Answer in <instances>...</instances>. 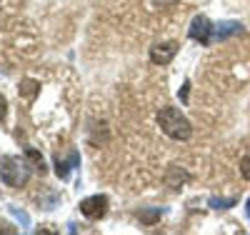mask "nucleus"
<instances>
[{"label":"nucleus","mask_w":250,"mask_h":235,"mask_svg":"<svg viewBox=\"0 0 250 235\" xmlns=\"http://www.w3.org/2000/svg\"><path fill=\"white\" fill-rule=\"evenodd\" d=\"M158 125H160V130L168 135V138H173V140H188L193 135V125H190V120H188L178 108H160V113H158Z\"/></svg>","instance_id":"nucleus-1"},{"label":"nucleus","mask_w":250,"mask_h":235,"mask_svg":"<svg viewBox=\"0 0 250 235\" xmlns=\"http://www.w3.org/2000/svg\"><path fill=\"white\" fill-rule=\"evenodd\" d=\"M30 165L25 158L18 155H3L0 158V180L8 188H23L30 180Z\"/></svg>","instance_id":"nucleus-2"},{"label":"nucleus","mask_w":250,"mask_h":235,"mask_svg":"<svg viewBox=\"0 0 250 235\" xmlns=\"http://www.w3.org/2000/svg\"><path fill=\"white\" fill-rule=\"evenodd\" d=\"M188 35H190L195 43H200V45H210V43L215 40V25L208 20L205 15H195L193 23H190V30H188Z\"/></svg>","instance_id":"nucleus-3"},{"label":"nucleus","mask_w":250,"mask_h":235,"mask_svg":"<svg viewBox=\"0 0 250 235\" xmlns=\"http://www.w3.org/2000/svg\"><path fill=\"white\" fill-rule=\"evenodd\" d=\"M80 213H83L88 220L105 218V213H108V198H105V195H90V198H85V200H80Z\"/></svg>","instance_id":"nucleus-4"},{"label":"nucleus","mask_w":250,"mask_h":235,"mask_svg":"<svg viewBox=\"0 0 250 235\" xmlns=\"http://www.w3.org/2000/svg\"><path fill=\"white\" fill-rule=\"evenodd\" d=\"M178 53V43H158L150 48V63L155 65H168Z\"/></svg>","instance_id":"nucleus-5"},{"label":"nucleus","mask_w":250,"mask_h":235,"mask_svg":"<svg viewBox=\"0 0 250 235\" xmlns=\"http://www.w3.org/2000/svg\"><path fill=\"white\" fill-rule=\"evenodd\" d=\"M165 185L168 188H173V190H178V188H183L188 180H190V175H188V170L185 168H180V165H170L168 170H165Z\"/></svg>","instance_id":"nucleus-6"},{"label":"nucleus","mask_w":250,"mask_h":235,"mask_svg":"<svg viewBox=\"0 0 250 235\" xmlns=\"http://www.w3.org/2000/svg\"><path fill=\"white\" fill-rule=\"evenodd\" d=\"M243 33V25L235 23V20H225V23H218L215 25V40H225V38H230V35H240Z\"/></svg>","instance_id":"nucleus-7"},{"label":"nucleus","mask_w":250,"mask_h":235,"mask_svg":"<svg viewBox=\"0 0 250 235\" xmlns=\"http://www.w3.org/2000/svg\"><path fill=\"white\" fill-rule=\"evenodd\" d=\"M25 160H28V165L35 170V173H40V175H45V160H43V155H40L38 150H35V148H25Z\"/></svg>","instance_id":"nucleus-8"},{"label":"nucleus","mask_w":250,"mask_h":235,"mask_svg":"<svg viewBox=\"0 0 250 235\" xmlns=\"http://www.w3.org/2000/svg\"><path fill=\"white\" fill-rule=\"evenodd\" d=\"M163 208H140L138 210V220L143 223V225H155L160 218H163Z\"/></svg>","instance_id":"nucleus-9"},{"label":"nucleus","mask_w":250,"mask_h":235,"mask_svg":"<svg viewBox=\"0 0 250 235\" xmlns=\"http://www.w3.org/2000/svg\"><path fill=\"white\" fill-rule=\"evenodd\" d=\"M73 165H78V153H70V163L55 158V173H58V178H60V180H68V178H70Z\"/></svg>","instance_id":"nucleus-10"},{"label":"nucleus","mask_w":250,"mask_h":235,"mask_svg":"<svg viewBox=\"0 0 250 235\" xmlns=\"http://www.w3.org/2000/svg\"><path fill=\"white\" fill-rule=\"evenodd\" d=\"M38 90H40V83H35V80H30V78H25L23 83H20V95L28 98V100H33V98L38 95Z\"/></svg>","instance_id":"nucleus-11"},{"label":"nucleus","mask_w":250,"mask_h":235,"mask_svg":"<svg viewBox=\"0 0 250 235\" xmlns=\"http://www.w3.org/2000/svg\"><path fill=\"white\" fill-rule=\"evenodd\" d=\"M235 205V198H210V208L215 210H228Z\"/></svg>","instance_id":"nucleus-12"},{"label":"nucleus","mask_w":250,"mask_h":235,"mask_svg":"<svg viewBox=\"0 0 250 235\" xmlns=\"http://www.w3.org/2000/svg\"><path fill=\"white\" fill-rule=\"evenodd\" d=\"M240 173H243L245 180H250V150L240 158Z\"/></svg>","instance_id":"nucleus-13"},{"label":"nucleus","mask_w":250,"mask_h":235,"mask_svg":"<svg viewBox=\"0 0 250 235\" xmlns=\"http://www.w3.org/2000/svg\"><path fill=\"white\" fill-rule=\"evenodd\" d=\"M5 115H8V100H5L3 93H0V123L5 120Z\"/></svg>","instance_id":"nucleus-14"},{"label":"nucleus","mask_w":250,"mask_h":235,"mask_svg":"<svg viewBox=\"0 0 250 235\" xmlns=\"http://www.w3.org/2000/svg\"><path fill=\"white\" fill-rule=\"evenodd\" d=\"M175 3H178V0H153V5H158V8H170Z\"/></svg>","instance_id":"nucleus-15"}]
</instances>
